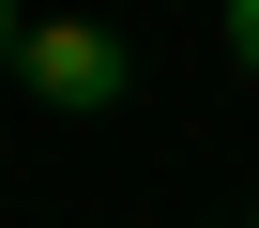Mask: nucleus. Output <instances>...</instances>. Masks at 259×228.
I'll return each instance as SVG.
<instances>
[{"label":"nucleus","instance_id":"obj_2","mask_svg":"<svg viewBox=\"0 0 259 228\" xmlns=\"http://www.w3.org/2000/svg\"><path fill=\"white\" fill-rule=\"evenodd\" d=\"M229 61H244V76H259V0H229Z\"/></svg>","mask_w":259,"mask_h":228},{"label":"nucleus","instance_id":"obj_3","mask_svg":"<svg viewBox=\"0 0 259 228\" xmlns=\"http://www.w3.org/2000/svg\"><path fill=\"white\" fill-rule=\"evenodd\" d=\"M16 46H31V16H16V0H0V61H16Z\"/></svg>","mask_w":259,"mask_h":228},{"label":"nucleus","instance_id":"obj_1","mask_svg":"<svg viewBox=\"0 0 259 228\" xmlns=\"http://www.w3.org/2000/svg\"><path fill=\"white\" fill-rule=\"evenodd\" d=\"M16 76H31L46 106H61V122H107V106L138 91V61H122V31H92V16H31Z\"/></svg>","mask_w":259,"mask_h":228}]
</instances>
